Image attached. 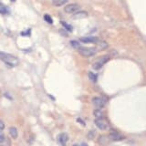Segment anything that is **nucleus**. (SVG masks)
Masks as SVG:
<instances>
[{"instance_id":"22","label":"nucleus","mask_w":146,"mask_h":146,"mask_svg":"<svg viewBox=\"0 0 146 146\" xmlns=\"http://www.w3.org/2000/svg\"><path fill=\"white\" fill-rule=\"evenodd\" d=\"M73 146H79V145H78V144H74V145H73Z\"/></svg>"},{"instance_id":"1","label":"nucleus","mask_w":146,"mask_h":146,"mask_svg":"<svg viewBox=\"0 0 146 146\" xmlns=\"http://www.w3.org/2000/svg\"><path fill=\"white\" fill-rule=\"evenodd\" d=\"M0 60H2L4 63L10 67H15L19 64V59L18 58L13 56L11 54H8L6 52L0 51Z\"/></svg>"},{"instance_id":"7","label":"nucleus","mask_w":146,"mask_h":146,"mask_svg":"<svg viewBox=\"0 0 146 146\" xmlns=\"http://www.w3.org/2000/svg\"><path fill=\"white\" fill-rule=\"evenodd\" d=\"M80 40L83 43H97L99 41V38H96V36H83V38H80Z\"/></svg>"},{"instance_id":"19","label":"nucleus","mask_w":146,"mask_h":146,"mask_svg":"<svg viewBox=\"0 0 146 146\" xmlns=\"http://www.w3.org/2000/svg\"><path fill=\"white\" fill-rule=\"evenodd\" d=\"M61 24H62L64 27H65V29H67L68 31H71V30H72V27H71L70 25H68L67 23H65V22H61Z\"/></svg>"},{"instance_id":"20","label":"nucleus","mask_w":146,"mask_h":146,"mask_svg":"<svg viewBox=\"0 0 146 146\" xmlns=\"http://www.w3.org/2000/svg\"><path fill=\"white\" fill-rule=\"evenodd\" d=\"M5 128V123L2 120H0V130H3Z\"/></svg>"},{"instance_id":"17","label":"nucleus","mask_w":146,"mask_h":146,"mask_svg":"<svg viewBox=\"0 0 146 146\" xmlns=\"http://www.w3.org/2000/svg\"><path fill=\"white\" fill-rule=\"evenodd\" d=\"M44 19L47 21L48 24H52L53 23V20H52V18H51V17L50 16H48V15H47V14H46V15H44Z\"/></svg>"},{"instance_id":"23","label":"nucleus","mask_w":146,"mask_h":146,"mask_svg":"<svg viewBox=\"0 0 146 146\" xmlns=\"http://www.w3.org/2000/svg\"><path fill=\"white\" fill-rule=\"evenodd\" d=\"M11 1H12V2H14V1H15V0H11Z\"/></svg>"},{"instance_id":"14","label":"nucleus","mask_w":146,"mask_h":146,"mask_svg":"<svg viewBox=\"0 0 146 146\" xmlns=\"http://www.w3.org/2000/svg\"><path fill=\"white\" fill-rule=\"evenodd\" d=\"M93 114H94V116L97 118V119H100V118H103V111H102V110H100V109H97V110H95L94 111V112H93Z\"/></svg>"},{"instance_id":"18","label":"nucleus","mask_w":146,"mask_h":146,"mask_svg":"<svg viewBox=\"0 0 146 146\" xmlns=\"http://www.w3.org/2000/svg\"><path fill=\"white\" fill-rule=\"evenodd\" d=\"M70 44H71L72 47L77 48L80 47V44H79V42H78V41H75V40H71V41H70Z\"/></svg>"},{"instance_id":"12","label":"nucleus","mask_w":146,"mask_h":146,"mask_svg":"<svg viewBox=\"0 0 146 146\" xmlns=\"http://www.w3.org/2000/svg\"><path fill=\"white\" fill-rule=\"evenodd\" d=\"M9 133H10V135H11V137H12L13 139H17V138L18 133H17V128H15V127H11L10 129H9Z\"/></svg>"},{"instance_id":"6","label":"nucleus","mask_w":146,"mask_h":146,"mask_svg":"<svg viewBox=\"0 0 146 146\" xmlns=\"http://www.w3.org/2000/svg\"><path fill=\"white\" fill-rule=\"evenodd\" d=\"M95 122V124L96 126H97L99 129L100 130H106L107 129V122L105 121L102 118H100V119H96V120L94 121Z\"/></svg>"},{"instance_id":"11","label":"nucleus","mask_w":146,"mask_h":146,"mask_svg":"<svg viewBox=\"0 0 146 146\" xmlns=\"http://www.w3.org/2000/svg\"><path fill=\"white\" fill-rule=\"evenodd\" d=\"M96 44H98V49L97 50H103L105 48H108V44L105 42V41H98Z\"/></svg>"},{"instance_id":"4","label":"nucleus","mask_w":146,"mask_h":146,"mask_svg":"<svg viewBox=\"0 0 146 146\" xmlns=\"http://www.w3.org/2000/svg\"><path fill=\"white\" fill-rule=\"evenodd\" d=\"M80 9V6L78 4H70V5H67L64 8V11L66 13H68V14H74L76 13L77 11H79Z\"/></svg>"},{"instance_id":"21","label":"nucleus","mask_w":146,"mask_h":146,"mask_svg":"<svg viewBox=\"0 0 146 146\" xmlns=\"http://www.w3.org/2000/svg\"><path fill=\"white\" fill-rule=\"evenodd\" d=\"M5 140V137H4V134L2 133L1 131H0V143H3Z\"/></svg>"},{"instance_id":"10","label":"nucleus","mask_w":146,"mask_h":146,"mask_svg":"<svg viewBox=\"0 0 146 146\" xmlns=\"http://www.w3.org/2000/svg\"><path fill=\"white\" fill-rule=\"evenodd\" d=\"M88 17V14H87L85 11H81V12H79V13H74V15H73V18H75V19H79V18H83V17Z\"/></svg>"},{"instance_id":"15","label":"nucleus","mask_w":146,"mask_h":146,"mask_svg":"<svg viewBox=\"0 0 146 146\" xmlns=\"http://www.w3.org/2000/svg\"><path fill=\"white\" fill-rule=\"evenodd\" d=\"M8 13V9L7 7L5 6L4 4H2L0 2V14H3V15H6V14Z\"/></svg>"},{"instance_id":"13","label":"nucleus","mask_w":146,"mask_h":146,"mask_svg":"<svg viewBox=\"0 0 146 146\" xmlns=\"http://www.w3.org/2000/svg\"><path fill=\"white\" fill-rule=\"evenodd\" d=\"M68 0H53L52 3L55 7H61L63 5H65Z\"/></svg>"},{"instance_id":"5","label":"nucleus","mask_w":146,"mask_h":146,"mask_svg":"<svg viewBox=\"0 0 146 146\" xmlns=\"http://www.w3.org/2000/svg\"><path fill=\"white\" fill-rule=\"evenodd\" d=\"M92 104L94 105L95 107L97 108H103L106 104V100L102 98H100V97H94L92 99Z\"/></svg>"},{"instance_id":"3","label":"nucleus","mask_w":146,"mask_h":146,"mask_svg":"<svg viewBox=\"0 0 146 146\" xmlns=\"http://www.w3.org/2000/svg\"><path fill=\"white\" fill-rule=\"evenodd\" d=\"M109 60H110V56H109V55H104V56H102V57L98 58L97 59H96V61L92 64L93 70H100L104 64L107 63Z\"/></svg>"},{"instance_id":"24","label":"nucleus","mask_w":146,"mask_h":146,"mask_svg":"<svg viewBox=\"0 0 146 146\" xmlns=\"http://www.w3.org/2000/svg\"><path fill=\"white\" fill-rule=\"evenodd\" d=\"M2 146H3V145H2Z\"/></svg>"},{"instance_id":"2","label":"nucleus","mask_w":146,"mask_h":146,"mask_svg":"<svg viewBox=\"0 0 146 146\" xmlns=\"http://www.w3.org/2000/svg\"><path fill=\"white\" fill-rule=\"evenodd\" d=\"M78 51L81 55V56H84L87 58L92 57L96 54V52L98 51L97 48H86V47H79L78 48Z\"/></svg>"},{"instance_id":"9","label":"nucleus","mask_w":146,"mask_h":146,"mask_svg":"<svg viewBox=\"0 0 146 146\" xmlns=\"http://www.w3.org/2000/svg\"><path fill=\"white\" fill-rule=\"evenodd\" d=\"M109 137H110V139H111L112 141H120L123 139V137L120 133H118V132H111V133L109 135Z\"/></svg>"},{"instance_id":"8","label":"nucleus","mask_w":146,"mask_h":146,"mask_svg":"<svg viewBox=\"0 0 146 146\" xmlns=\"http://www.w3.org/2000/svg\"><path fill=\"white\" fill-rule=\"evenodd\" d=\"M58 143H60L62 146H65L66 143H67L68 140V136L66 133H61V134L58 135Z\"/></svg>"},{"instance_id":"16","label":"nucleus","mask_w":146,"mask_h":146,"mask_svg":"<svg viewBox=\"0 0 146 146\" xmlns=\"http://www.w3.org/2000/svg\"><path fill=\"white\" fill-rule=\"evenodd\" d=\"M89 78H90V80H91V81H93V82H96L97 81V75L96 74H94V73H92V72H89Z\"/></svg>"}]
</instances>
